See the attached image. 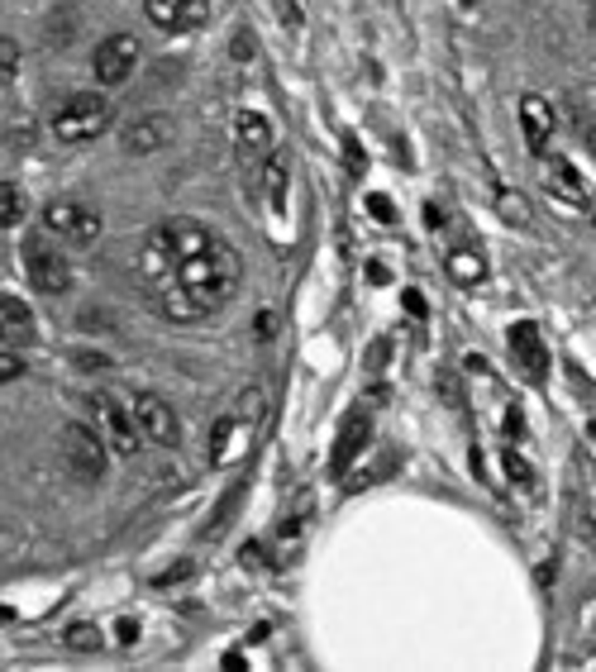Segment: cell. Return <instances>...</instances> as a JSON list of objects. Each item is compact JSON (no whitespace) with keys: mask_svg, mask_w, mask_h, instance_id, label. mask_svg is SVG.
<instances>
[{"mask_svg":"<svg viewBox=\"0 0 596 672\" xmlns=\"http://www.w3.org/2000/svg\"><path fill=\"white\" fill-rule=\"evenodd\" d=\"M301 530H306V515H291L282 530H277V549H282V558H296V549H301Z\"/></svg>","mask_w":596,"mask_h":672,"instance_id":"obj_24","label":"cell"},{"mask_svg":"<svg viewBox=\"0 0 596 672\" xmlns=\"http://www.w3.org/2000/svg\"><path fill=\"white\" fill-rule=\"evenodd\" d=\"M0 325H5V344H29L34 339V315L20 296H0Z\"/></svg>","mask_w":596,"mask_h":672,"instance_id":"obj_17","label":"cell"},{"mask_svg":"<svg viewBox=\"0 0 596 672\" xmlns=\"http://www.w3.org/2000/svg\"><path fill=\"white\" fill-rule=\"evenodd\" d=\"M172 139V124H167L162 115H139L134 124L124 129V153H134V158H148V153H158V148Z\"/></svg>","mask_w":596,"mask_h":672,"instance_id":"obj_16","label":"cell"},{"mask_svg":"<svg viewBox=\"0 0 596 672\" xmlns=\"http://www.w3.org/2000/svg\"><path fill=\"white\" fill-rule=\"evenodd\" d=\"M511 353H515V363H520V372H525L530 382H544L549 353H544V344H539V325H530V320L511 325Z\"/></svg>","mask_w":596,"mask_h":672,"instance_id":"obj_12","label":"cell"},{"mask_svg":"<svg viewBox=\"0 0 596 672\" xmlns=\"http://www.w3.org/2000/svg\"><path fill=\"white\" fill-rule=\"evenodd\" d=\"M15 67H20V53H15V39L10 34H0V82H15Z\"/></svg>","mask_w":596,"mask_h":672,"instance_id":"obj_25","label":"cell"},{"mask_svg":"<svg viewBox=\"0 0 596 672\" xmlns=\"http://www.w3.org/2000/svg\"><path fill=\"white\" fill-rule=\"evenodd\" d=\"M239 277H244V263H239L234 244H225V239H215V244L206 253L186 258V263L177 268V287L191 296V306L200 310V320L215 310H225L234 301L239 291Z\"/></svg>","mask_w":596,"mask_h":672,"instance_id":"obj_1","label":"cell"},{"mask_svg":"<svg viewBox=\"0 0 596 672\" xmlns=\"http://www.w3.org/2000/svg\"><path fill=\"white\" fill-rule=\"evenodd\" d=\"M444 268H449V277L458 287H482V277H487V258H482L477 248H454L449 258H444Z\"/></svg>","mask_w":596,"mask_h":672,"instance_id":"obj_18","label":"cell"},{"mask_svg":"<svg viewBox=\"0 0 596 672\" xmlns=\"http://www.w3.org/2000/svg\"><path fill=\"white\" fill-rule=\"evenodd\" d=\"M544 172H549V181L558 186V196H563V200H572V205H587V181L572 172V162H568V158H553V162H544Z\"/></svg>","mask_w":596,"mask_h":672,"instance_id":"obj_19","label":"cell"},{"mask_svg":"<svg viewBox=\"0 0 596 672\" xmlns=\"http://www.w3.org/2000/svg\"><path fill=\"white\" fill-rule=\"evenodd\" d=\"M20 219H24V196H20V186H15V181H0V224H5V229H20Z\"/></svg>","mask_w":596,"mask_h":672,"instance_id":"obj_23","label":"cell"},{"mask_svg":"<svg viewBox=\"0 0 596 672\" xmlns=\"http://www.w3.org/2000/svg\"><path fill=\"white\" fill-rule=\"evenodd\" d=\"M367 210L377 215L382 224H391V219H396V210H391V200H386V196H367Z\"/></svg>","mask_w":596,"mask_h":672,"instance_id":"obj_28","label":"cell"},{"mask_svg":"<svg viewBox=\"0 0 596 672\" xmlns=\"http://www.w3.org/2000/svg\"><path fill=\"white\" fill-rule=\"evenodd\" d=\"M139 67V39L129 34H110V39L96 44V58H91V72H96L101 86H124Z\"/></svg>","mask_w":596,"mask_h":672,"instance_id":"obj_8","label":"cell"},{"mask_svg":"<svg viewBox=\"0 0 596 672\" xmlns=\"http://www.w3.org/2000/svg\"><path fill=\"white\" fill-rule=\"evenodd\" d=\"M520 124H525V148L534 158H544L553 139V105L544 96H520Z\"/></svg>","mask_w":596,"mask_h":672,"instance_id":"obj_14","label":"cell"},{"mask_svg":"<svg viewBox=\"0 0 596 672\" xmlns=\"http://www.w3.org/2000/svg\"><path fill=\"white\" fill-rule=\"evenodd\" d=\"M587 143H591V153H596V124H591V134H587Z\"/></svg>","mask_w":596,"mask_h":672,"instance_id":"obj_34","label":"cell"},{"mask_svg":"<svg viewBox=\"0 0 596 672\" xmlns=\"http://www.w3.org/2000/svg\"><path fill=\"white\" fill-rule=\"evenodd\" d=\"M48 239H39V234L24 239V277H29V287L39 296H67L72 291V268H67V258L53 248Z\"/></svg>","mask_w":596,"mask_h":672,"instance_id":"obj_6","label":"cell"},{"mask_svg":"<svg viewBox=\"0 0 596 672\" xmlns=\"http://www.w3.org/2000/svg\"><path fill=\"white\" fill-rule=\"evenodd\" d=\"M367 282L382 287V282H386V263H367Z\"/></svg>","mask_w":596,"mask_h":672,"instance_id":"obj_31","label":"cell"},{"mask_svg":"<svg viewBox=\"0 0 596 672\" xmlns=\"http://www.w3.org/2000/svg\"><path fill=\"white\" fill-rule=\"evenodd\" d=\"M372 439V420H367V410H358V415H348V424H344V434L334 439V477H344L353 463L363 458V443Z\"/></svg>","mask_w":596,"mask_h":672,"instance_id":"obj_15","label":"cell"},{"mask_svg":"<svg viewBox=\"0 0 596 672\" xmlns=\"http://www.w3.org/2000/svg\"><path fill=\"white\" fill-rule=\"evenodd\" d=\"M63 644H67L72 653H101V648H105V629L91 625V620H77V625H67Z\"/></svg>","mask_w":596,"mask_h":672,"instance_id":"obj_22","label":"cell"},{"mask_svg":"<svg viewBox=\"0 0 596 672\" xmlns=\"http://www.w3.org/2000/svg\"><path fill=\"white\" fill-rule=\"evenodd\" d=\"M496 215L506 219V224H515V229H530V224H534L530 200L520 196V191H511V186H496Z\"/></svg>","mask_w":596,"mask_h":672,"instance_id":"obj_21","label":"cell"},{"mask_svg":"<svg viewBox=\"0 0 596 672\" xmlns=\"http://www.w3.org/2000/svg\"><path fill=\"white\" fill-rule=\"evenodd\" d=\"M134 415L143 424L148 443H158V448H177L181 443V420H177V410L167 405L158 391H139V396H134Z\"/></svg>","mask_w":596,"mask_h":672,"instance_id":"obj_9","label":"cell"},{"mask_svg":"<svg viewBox=\"0 0 596 672\" xmlns=\"http://www.w3.org/2000/svg\"><path fill=\"white\" fill-rule=\"evenodd\" d=\"M110 129V101L101 91H77L67 96L58 110H53V134L63 143H86V139H101Z\"/></svg>","mask_w":596,"mask_h":672,"instance_id":"obj_2","label":"cell"},{"mask_svg":"<svg viewBox=\"0 0 596 672\" xmlns=\"http://www.w3.org/2000/svg\"><path fill=\"white\" fill-rule=\"evenodd\" d=\"M344 153H348V167H353V172H363V167H367V158H363V148H358V139H344Z\"/></svg>","mask_w":596,"mask_h":672,"instance_id":"obj_29","label":"cell"},{"mask_svg":"<svg viewBox=\"0 0 596 672\" xmlns=\"http://www.w3.org/2000/svg\"><path fill=\"white\" fill-rule=\"evenodd\" d=\"M268 200H272V215L287 210V181H291V153H272L268 162Z\"/></svg>","mask_w":596,"mask_h":672,"instance_id":"obj_20","label":"cell"},{"mask_svg":"<svg viewBox=\"0 0 596 672\" xmlns=\"http://www.w3.org/2000/svg\"><path fill=\"white\" fill-rule=\"evenodd\" d=\"M110 453V443L96 424H82V420H72L63 429V458H67V468L77 482H86V487H96V482L105 477V458Z\"/></svg>","mask_w":596,"mask_h":672,"instance_id":"obj_4","label":"cell"},{"mask_svg":"<svg viewBox=\"0 0 596 672\" xmlns=\"http://www.w3.org/2000/svg\"><path fill=\"white\" fill-rule=\"evenodd\" d=\"M120 639L134 644V639H139V625H134V620H120Z\"/></svg>","mask_w":596,"mask_h":672,"instance_id":"obj_33","label":"cell"},{"mask_svg":"<svg viewBox=\"0 0 596 672\" xmlns=\"http://www.w3.org/2000/svg\"><path fill=\"white\" fill-rule=\"evenodd\" d=\"M177 268H181V258H177L172 239H167L162 224H158V229L139 244V277L148 282V291H158V287H172L177 282Z\"/></svg>","mask_w":596,"mask_h":672,"instance_id":"obj_11","label":"cell"},{"mask_svg":"<svg viewBox=\"0 0 596 672\" xmlns=\"http://www.w3.org/2000/svg\"><path fill=\"white\" fill-rule=\"evenodd\" d=\"M91 415H96V429L105 434L110 453L115 458H134L143 443V424L134 415V405H124L115 391H91Z\"/></svg>","mask_w":596,"mask_h":672,"instance_id":"obj_3","label":"cell"},{"mask_svg":"<svg viewBox=\"0 0 596 672\" xmlns=\"http://www.w3.org/2000/svg\"><path fill=\"white\" fill-rule=\"evenodd\" d=\"M0 377H5V382H20L24 377V358L15 353V344L0 348Z\"/></svg>","mask_w":596,"mask_h":672,"instance_id":"obj_26","label":"cell"},{"mask_svg":"<svg viewBox=\"0 0 596 672\" xmlns=\"http://www.w3.org/2000/svg\"><path fill=\"white\" fill-rule=\"evenodd\" d=\"M162 234L172 239V248H177V258L186 263V258H196V253H206L210 244H215V229L210 224H200V219H191V215H172V219H162Z\"/></svg>","mask_w":596,"mask_h":672,"instance_id":"obj_13","label":"cell"},{"mask_svg":"<svg viewBox=\"0 0 596 672\" xmlns=\"http://www.w3.org/2000/svg\"><path fill=\"white\" fill-rule=\"evenodd\" d=\"M239 563H244V568H263V563H268V553L258 549V544H249L244 553H239Z\"/></svg>","mask_w":596,"mask_h":672,"instance_id":"obj_30","label":"cell"},{"mask_svg":"<svg viewBox=\"0 0 596 672\" xmlns=\"http://www.w3.org/2000/svg\"><path fill=\"white\" fill-rule=\"evenodd\" d=\"M253 53H258V44H253V34H249V29H239V34H234V58L244 63V58H253Z\"/></svg>","mask_w":596,"mask_h":672,"instance_id":"obj_27","label":"cell"},{"mask_svg":"<svg viewBox=\"0 0 596 672\" xmlns=\"http://www.w3.org/2000/svg\"><path fill=\"white\" fill-rule=\"evenodd\" d=\"M405 310H411V315H425V296H420V291H405Z\"/></svg>","mask_w":596,"mask_h":672,"instance_id":"obj_32","label":"cell"},{"mask_svg":"<svg viewBox=\"0 0 596 672\" xmlns=\"http://www.w3.org/2000/svg\"><path fill=\"white\" fill-rule=\"evenodd\" d=\"M44 229L72 248H91L101 239V215L82 200H48L44 205Z\"/></svg>","mask_w":596,"mask_h":672,"instance_id":"obj_5","label":"cell"},{"mask_svg":"<svg viewBox=\"0 0 596 672\" xmlns=\"http://www.w3.org/2000/svg\"><path fill=\"white\" fill-rule=\"evenodd\" d=\"M143 15L167 34H191L210 24V0H143Z\"/></svg>","mask_w":596,"mask_h":672,"instance_id":"obj_10","label":"cell"},{"mask_svg":"<svg viewBox=\"0 0 596 672\" xmlns=\"http://www.w3.org/2000/svg\"><path fill=\"white\" fill-rule=\"evenodd\" d=\"M234 153L239 162H244V172H268V162H272V124L263 110H239V120H234Z\"/></svg>","mask_w":596,"mask_h":672,"instance_id":"obj_7","label":"cell"}]
</instances>
